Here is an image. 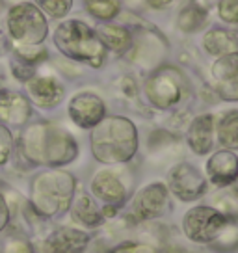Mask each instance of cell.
<instances>
[{
    "instance_id": "6da1fadb",
    "label": "cell",
    "mask_w": 238,
    "mask_h": 253,
    "mask_svg": "<svg viewBox=\"0 0 238 253\" xmlns=\"http://www.w3.org/2000/svg\"><path fill=\"white\" fill-rule=\"evenodd\" d=\"M19 157L30 166L62 168L79 157V143L62 126L38 121L24 125L17 142Z\"/></svg>"
},
{
    "instance_id": "7a4b0ae2",
    "label": "cell",
    "mask_w": 238,
    "mask_h": 253,
    "mask_svg": "<svg viewBox=\"0 0 238 253\" xmlns=\"http://www.w3.org/2000/svg\"><path fill=\"white\" fill-rule=\"evenodd\" d=\"M77 194V181L69 171L47 168L30 182V207L40 218H56L69 211Z\"/></svg>"
},
{
    "instance_id": "3957f363",
    "label": "cell",
    "mask_w": 238,
    "mask_h": 253,
    "mask_svg": "<svg viewBox=\"0 0 238 253\" xmlns=\"http://www.w3.org/2000/svg\"><path fill=\"white\" fill-rule=\"evenodd\" d=\"M138 149L136 126L127 118H104L91 128V153L103 164L127 162Z\"/></svg>"
},
{
    "instance_id": "277c9868",
    "label": "cell",
    "mask_w": 238,
    "mask_h": 253,
    "mask_svg": "<svg viewBox=\"0 0 238 253\" xmlns=\"http://www.w3.org/2000/svg\"><path fill=\"white\" fill-rule=\"evenodd\" d=\"M54 45L64 56L75 62L89 63L91 67H101L106 56V48L97 32L79 19L65 21L56 28Z\"/></svg>"
},
{
    "instance_id": "5b68a950",
    "label": "cell",
    "mask_w": 238,
    "mask_h": 253,
    "mask_svg": "<svg viewBox=\"0 0 238 253\" xmlns=\"http://www.w3.org/2000/svg\"><path fill=\"white\" fill-rule=\"evenodd\" d=\"M8 38L15 45H41L48 36L47 17L43 15L34 2H19L13 4L6 17Z\"/></svg>"
},
{
    "instance_id": "8992f818",
    "label": "cell",
    "mask_w": 238,
    "mask_h": 253,
    "mask_svg": "<svg viewBox=\"0 0 238 253\" xmlns=\"http://www.w3.org/2000/svg\"><path fill=\"white\" fill-rule=\"evenodd\" d=\"M229 223V218L212 207H194L183 220L184 235L194 242H212Z\"/></svg>"
},
{
    "instance_id": "52a82bcc",
    "label": "cell",
    "mask_w": 238,
    "mask_h": 253,
    "mask_svg": "<svg viewBox=\"0 0 238 253\" xmlns=\"http://www.w3.org/2000/svg\"><path fill=\"white\" fill-rule=\"evenodd\" d=\"M145 93L155 106L169 108L173 106L183 95V77L177 69L164 67L149 77L145 84Z\"/></svg>"
},
{
    "instance_id": "ba28073f",
    "label": "cell",
    "mask_w": 238,
    "mask_h": 253,
    "mask_svg": "<svg viewBox=\"0 0 238 253\" xmlns=\"http://www.w3.org/2000/svg\"><path fill=\"white\" fill-rule=\"evenodd\" d=\"M210 80L225 101H238V52L220 56L210 69Z\"/></svg>"
},
{
    "instance_id": "9c48e42d",
    "label": "cell",
    "mask_w": 238,
    "mask_h": 253,
    "mask_svg": "<svg viewBox=\"0 0 238 253\" xmlns=\"http://www.w3.org/2000/svg\"><path fill=\"white\" fill-rule=\"evenodd\" d=\"M32 118V103L26 97V93H21L17 89L0 87V123L13 128H23L28 125Z\"/></svg>"
},
{
    "instance_id": "30bf717a",
    "label": "cell",
    "mask_w": 238,
    "mask_h": 253,
    "mask_svg": "<svg viewBox=\"0 0 238 253\" xmlns=\"http://www.w3.org/2000/svg\"><path fill=\"white\" fill-rule=\"evenodd\" d=\"M67 112H69L73 123L79 125L80 128H93L99 121L106 118V106H104L103 99L89 91L75 95L69 101Z\"/></svg>"
},
{
    "instance_id": "8fae6325",
    "label": "cell",
    "mask_w": 238,
    "mask_h": 253,
    "mask_svg": "<svg viewBox=\"0 0 238 253\" xmlns=\"http://www.w3.org/2000/svg\"><path fill=\"white\" fill-rule=\"evenodd\" d=\"M169 188L183 201H194L203 196L206 188L205 177L190 164H179L169 171Z\"/></svg>"
},
{
    "instance_id": "7c38bea8",
    "label": "cell",
    "mask_w": 238,
    "mask_h": 253,
    "mask_svg": "<svg viewBox=\"0 0 238 253\" xmlns=\"http://www.w3.org/2000/svg\"><path fill=\"white\" fill-rule=\"evenodd\" d=\"M24 86H26V97L30 99V103L43 110L56 108L65 95L64 86L52 77H38L36 75L30 80H26Z\"/></svg>"
},
{
    "instance_id": "4fadbf2b",
    "label": "cell",
    "mask_w": 238,
    "mask_h": 253,
    "mask_svg": "<svg viewBox=\"0 0 238 253\" xmlns=\"http://www.w3.org/2000/svg\"><path fill=\"white\" fill-rule=\"evenodd\" d=\"M87 244H89L87 233L75 227H60L45 238L43 253H84Z\"/></svg>"
},
{
    "instance_id": "5bb4252c",
    "label": "cell",
    "mask_w": 238,
    "mask_h": 253,
    "mask_svg": "<svg viewBox=\"0 0 238 253\" xmlns=\"http://www.w3.org/2000/svg\"><path fill=\"white\" fill-rule=\"evenodd\" d=\"M166 188L164 184H149L136 196L132 203V212L138 220H151L155 216H159L164 211L166 205Z\"/></svg>"
},
{
    "instance_id": "9a60e30c",
    "label": "cell",
    "mask_w": 238,
    "mask_h": 253,
    "mask_svg": "<svg viewBox=\"0 0 238 253\" xmlns=\"http://www.w3.org/2000/svg\"><path fill=\"white\" fill-rule=\"evenodd\" d=\"M208 179L218 186H227L238 179V157L233 151H218L206 162Z\"/></svg>"
},
{
    "instance_id": "2e32d148",
    "label": "cell",
    "mask_w": 238,
    "mask_h": 253,
    "mask_svg": "<svg viewBox=\"0 0 238 253\" xmlns=\"http://www.w3.org/2000/svg\"><path fill=\"white\" fill-rule=\"evenodd\" d=\"M91 192L108 207H118L125 201V186L110 171H99L91 181Z\"/></svg>"
},
{
    "instance_id": "e0dca14e",
    "label": "cell",
    "mask_w": 238,
    "mask_h": 253,
    "mask_svg": "<svg viewBox=\"0 0 238 253\" xmlns=\"http://www.w3.org/2000/svg\"><path fill=\"white\" fill-rule=\"evenodd\" d=\"M212 126H214V119L212 116H199L194 119L188 130V143L198 155H205L212 147Z\"/></svg>"
},
{
    "instance_id": "ac0fdd59",
    "label": "cell",
    "mask_w": 238,
    "mask_h": 253,
    "mask_svg": "<svg viewBox=\"0 0 238 253\" xmlns=\"http://www.w3.org/2000/svg\"><path fill=\"white\" fill-rule=\"evenodd\" d=\"M71 214L73 218L86 225V227H97L104 221L103 211H99V207L95 205V201L89 198L87 194H75V198L71 201Z\"/></svg>"
},
{
    "instance_id": "d6986e66",
    "label": "cell",
    "mask_w": 238,
    "mask_h": 253,
    "mask_svg": "<svg viewBox=\"0 0 238 253\" xmlns=\"http://www.w3.org/2000/svg\"><path fill=\"white\" fill-rule=\"evenodd\" d=\"M205 48L214 56L238 52V36L229 30L214 28L205 36Z\"/></svg>"
},
{
    "instance_id": "ffe728a7",
    "label": "cell",
    "mask_w": 238,
    "mask_h": 253,
    "mask_svg": "<svg viewBox=\"0 0 238 253\" xmlns=\"http://www.w3.org/2000/svg\"><path fill=\"white\" fill-rule=\"evenodd\" d=\"M99 40L103 41L104 48H110L114 52H125L130 47V34L123 26H103L97 30Z\"/></svg>"
},
{
    "instance_id": "44dd1931",
    "label": "cell",
    "mask_w": 238,
    "mask_h": 253,
    "mask_svg": "<svg viewBox=\"0 0 238 253\" xmlns=\"http://www.w3.org/2000/svg\"><path fill=\"white\" fill-rule=\"evenodd\" d=\"M218 138L223 147L238 149V110L225 114L218 126Z\"/></svg>"
},
{
    "instance_id": "7402d4cb",
    "label": "cell",
    "mask_w": 238,
    "mask_h": 253,
    "mask_svg": "<svg viewBox=\"0 0 238 253\" xmlns=\"http://www.w3.org/2000/svg\"><path fill=\"white\" fill-rule=\"evenodd\" d=\"M119 0H86V9L101 21H108L119 13Z\"/></svg>"
},
{
    "instance_id": "603a6c76",
    "label": "cell",
    "mask_w": 238,
    "mask_h": 253,
    "mask_svg": "<svg viewBox=\"0 0 238 253\" xmlns=\"http://www.w3.org/2000/svg\"><path fill=\"white\" fill-rule=\"evenodd\" d=\"M34 4L43 11V15L62 19L73 8V0H34Z\"/></svg>"
},
{
    "instance_id": "cb8c5ba5",
    "label": "cell",
    "mask_w": 238,
    "mask_h": 253,
    "mask_svg": "<svg viewBox=\"0 0 238 253\" xmlns=\"http://www.w3.org/2000/svg\"><path fill=\"white\" fill-rule=\"evenodd\" d=\"M206 11L199 6H188L179 17V28L183 32H194L198 30L201 24L205 23Z\"/></svg>"
},
{
    "instance_id": "d4e9b609",
    "label": "cell",
    "mask_w": 238,
    "mask_h": 253,
    "mask_svg": "<svg viewBox=\"0 0 238 253\" xmlns=\"http://www.w3.org/2000/svg\"><path fill=\"white\" fill-rule=\"evenodd\" d=\"M15 151V138L11 128L6 126L4 123H0V168H4L8 164Z\"/></svg>"
},
{
    "instance_id": "484cf974",
    "label": "cell",
    "mask_w": 238,
    "mask_h": 253,
    "mask_svg": "<svg viewBox=\"0 0 238 253\" xmlns=\"http://www.w3.org/2000/svg\"><path fill=\"white\" fill-rule=\"evenodd\" d=\"M0 253H36L34 246L23 235H8L0 242Z\"/></svg>"
},
{
    "instance_id": "4316f807",
    "label": "cell",
    "mask_w": 238,
    "mask_h": 253,
    "mask_svg": "<svg viewBox=\"0 0 238 253\" xmlns=\"http://www.w3.org/2000/svg\"><path fill=\"white\" fill-rule=\"evenodd\" d=\"M220 17L225 23H238V0H222Z\"/></svg>"
},
{
    "instance_id": "83f0119b",
    "label": "cell",
    "mask_w": 238,
    "mask_h": 253,
    "mask_svg": "<svg viewBox=\"0 0 238 253\" xmlns=\"http://www.w3.org/2000/svg\"><path fill=\"white\" fill-rule=\"evenodd\" d=\"M9 223H11V207H9L6 196L0 192V233L8 229Z\"/></svg>"
},
{
    "instance_id": "f1b7e54d",
    "label": "cell",
    "mask_w": 238,
    "mask_h": 253,
    "mask_svg": "<svg viewBox=\"0 0 238 253\" xmlns=\"http://www.w3.org/2000/svg\"><path fill=\"white\" fill-rule=\"evenodd\" d=\"M112 253H157L155 248L147 244H136V242H128V244L118 246Z\"/></svg>"
},
{
    "instance_id": "f546056e",
    "label": "cell",
    "mask_w": 238,
    "mask_h": 253,
    "mask_svg": "<svg viewBox=\"0 0 238 253\" xmlns=\"http://www.w3.org/2000/svg\"><path fill=\"white\" fill-rule=\"evenodd\" d=\"M8 52H11V41H9L8 34L0 28V58L8 56Z\"/></svg>"
},
{
    "instance_id": "4dcf8cb0",
    "label": "cell",
    "mask_w": 238,
    "mask_h": 253,
    "mask_svg": "<svg viewBox=\"0 0 238 253\" xmlns=\"http://www.w3.org/2000/svg\"><path fill=\"white\" fill-rule=\"evenodd\" d=\"M169 2H171V0H147V4L153 6V8H164Z\"/></svg>"
},
{
    "instance_id": "1f68e13d",
    "label": "cell",
    "mask_w": 238,
    "mask_h": 253,
    "mask_svg": "<svg viewBox=\"0 0 238 253\" xmlns=\"http://www.w3.org/2000/svg\"><path fill=\"white\" fill-rule=\"evenodd\" d=\"M4 8H6V0H0V13L4 11Z\"/></svg>"
},
{
    "instance_id": "d6a6232c",
    "label": "cell",
    "mask_w": 238,
    "mask_h": 253,
    "mask_svg": "<svg viewBox=\"0 0 238 253\" xmlns=\"http://www.w3.org/2000/svg\"><path fill=\"white\" fill-rule=\"evenodd\" d=\"M237 181H238V179H237Z\"/></svg>"
}]
</instances>
